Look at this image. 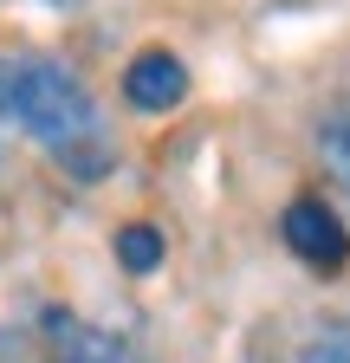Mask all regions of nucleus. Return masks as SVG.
Listing matches in <instances>:
<instances>
[{
	"mask_svg": "<svg viewBox=\"0 0 350 363\" xmlns=\"http://www.w3.org/2000/svg\"><path fill=\"white\" fill-rule=\"evenodd\" d=\"M13 117L46 143L65 169H78V182H98L104 162H111V143H104V117L59 59H20L13 65Z\"/></svg>",
	"mask_w": 350,
	"mask_h": 363,
	"instance_id": "f257e3e1",
	"label": "nucleus"
},
{
	"mask_svg": "<svg viewBox=\"0 0 350 363\" xmlns=\"http://www.w3.org/2000/svg\"><path fill=\"white\" fill-rule=\"evenodd\" d=\"M279 234H286V247H292L305 266H318V272H337V266L350 259V227H344L318 195H298V201L286 208V220H279Z\"/></svg>",
	"mask_w": 350,
	"mask_h": 363,
	"instance_id": "f03ea898",
	"label": "nucleus"
},
{
	"mask_svg": "<svg viewBox=\"0 0 350 363\" xmlns=\"http://www.w3.org/2000/svg\"><path fill=\"white\" fill-rule=\"evenodd\" d=\"M123 98L137 104V111H175V104L188 98L182 59H175L169 45H143V52L130 59V72H123Z\"/></svg>",
	"mask_w": 350,
	"mask_h": 363,
	"instance_id": "7ed1b4c3",
	"label": "nucleus"
},
{
	"mask_svg": "<svg viewBox=\"0 0 350 363\" xmlns=\"http://www.w3.org/2000/svg\"><path fill=\"white\" fill-rule=\"evenodd\" d=\"M46 344H52V363H130V350L111 331L78 325L72 311H46Z\"/></svg>",
	"mask_w": 350,
	"mask_h": 363,
	"instance_id": "20e7f679",
	"label": "nucleus"
},
{
	"mask_svg": "<svg viewBox=\"0 0 350 363\" xmlns=\"http://www.w3.org/2000/svg\"><path fill=\"white\" fill-rule=\"evenodd\" d=\"M162 227H149V220H130V227H117V259H123V272H156L162 266Z\"/></svg>",
	"mask_w": 350,
	"mask_h": 363,
	"instance_id": "39448f33",
	"label": "nucleus"
},
{
	"mask_svg": "<svg viewBox=\"0 0 350 363\" xmlns=\"http://www.w3.org/2000/svg\"><path fill=\"white\" fill-rule=\"evenodd\" d=\"M318 156H324L331 182H344V189H350V111H337V117L318 123Z\"/></svg>",
	"mask_w": 350,
	"mask_h": 363,
	"instance_id": "423d86ee",
	"label": "nucleus"
},
{
	"mask_svg": "<svg viewBox=\"0 0 350 363\" xmlns=\"http://www.w3.org/2000/svg\"><path fill=\"white\" fill-rule=\"evenodd\" d=\"M292 363H350V325H318L292 350Z\"/></svg>",
	"mask_w": 350,
	"mask_h": 363,
	"instance_id": "0eeeda50",
	"label": "nucleus"
},
{
	"mask_svg": "<svg viewBox=\"0 0 350 363\" xmlns=\"http://www.w3.org/2000/svg\"><path fill=\"white\" fill-rule=\"evenodd\" d=\"M0 111H13V65H0Z\"/></svg>",
	"mask_w": 350,
	"mask_h": 363,
	"instance_id": "6e6552de",
	"label": "nucleus"
}]
</instances>
